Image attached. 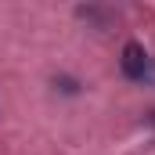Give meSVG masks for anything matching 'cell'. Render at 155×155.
<instances>
[{"instance_id": "6da1fadb", "label": "cell", "mask_w": 155, "mask_h": 155, "mask_svg": "<svg viewBox=\"0 0 155 155\" xmlns=\"http://www.w3.org/2000/svg\"><path fill=\"white\" fill-rule=\"evenodd\" d=\"M119 69H123V76L126 79H144L148 76V54H144V47L141 43H126L123 47V58H119Z\"/></svg>"}]
</instances>
